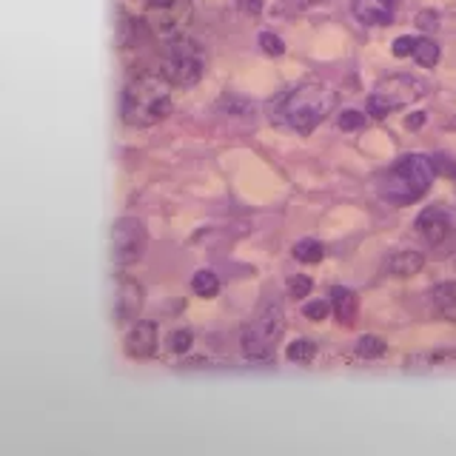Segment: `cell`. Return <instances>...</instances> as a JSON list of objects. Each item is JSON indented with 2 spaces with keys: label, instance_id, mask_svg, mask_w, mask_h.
I'll return each mask as SVG.
<instances>
[{
  "label": "cell",
  "instance_id": "1",
  "mask_svg": "<svg viewBox=\"0 0 456 456\" xmlns=\"http://www.w3.org/2000/svg\"><path fill=\"white\" fill-rule=\"evenodd\" d=\"M120 114L123 123L134 128H146L160 123L171 114V83L168 77L154 69H142L126 83L120 97Z\"/></svg>",
  "mask_w": 456,
  "mask_h": 456
},
{
  "label": "cell",
  "instance_id": "2",
  "mask_svg": "<svg viewBox=\"0 0 456 456\" xmlns=\"http://www.w3.org/2000/svg\"><path fill=\"white\" fill-rule=\"evenodd\" d=\"M434 177H436V171H434L431 157L405 154L379 177L377 189H379V197L388 200L391 206H411L428 194Z\"/></svg>",
  "mask_w": 456,
  "mask_h": 456
},
{
  "label": "cell",
  "instance_id": "3",
  "mask_svg": "<svg viewBox=\"0 0 456 456\" xmlns=\"http://www.w3.org/2000/svg\"><path fill=\"white\" fill-rule=\"evenodd\" d=\"M337 106V94L322 83H303L280 100V114L294 132L311 134Z\"/></svg>",
  "mask_w": 456,
  "mask_h": 456
},
{
  "label": "cell",
  "instance_id": "4",
  "mask_svg": "<svg viewBox=\"0 0 456 456\" xmlns=\"http://www.w3.org/2000/svg\"><path fill=\"white\" fill-rule=\"evenodd\" d=\"M285 328V314L280 303H268L260 317H256L251 325L242 328L240 334V348L242 354L254 362H271L274 360V346Z\"/></svg>",
  "mask_w": 456,
  "mask_h": 456
},
{
  "label": "cell",
  "instance_id": "5",
  "mask_svg": "<svg viewBox=\"0 0 456 456\" xmlns=\"http://www.w3.org/2000/svg\"><path fill=\"white\" fill-rule=\"evenodd\" d=\"M428 94V83L413 75H391L377 83V89L368 94V114L370 118H388L396 109H405Z\"/></svg>",
  "mask_w": 456,
  "mask_h": 456
},
{
  "label": "cell",
  "instance_id": "6",
  "mask_svg": "<svg viewBox=\"0 0 456 456\" xmlns=\"http://www.w3.org/2000/svg\"><path fill=\"white\" fill-rule=\"evenodd\" d=\"M203 71H206V52L197 40L185 35L177 40H168V49L163 57V75L168 77L171 86L189 89V86L200 83Z\"/></svg>",
  "mask_w": 456,
  "mask_h": 456
},
{
  "label": "cell",
  "instance_id": "7",
  "mask_svg": "<svg viewBox=\"0 0 456 456\" xmlns=\"http://www.w3.org/2000/svg\"><path fill=\"white\" fill-rule=\"evenodd\" d=\"M146 28L163 40H177L185 35L191 23V4L189 0H149L146 9Z\"/></svg>",
  "mask_w": 456,
  "mask_h": 456
},
{
  "label": "cell",
  "instance_id": "8",
  "mask_svg": "<svg viewBox=\"0 0 456 456\" xmlns=\"http://www.w3.org/2000/svg\"><path fill=\"white\" fill-rule=\"evenodd\" d=\"M142 251H146V228L134 217H120L111 225V260L118 265H132Z\"/></svg>",
  "mask_w": 456,
  "mask_h": 456
},
{
  "label": "cell",
  "instance_id": "9",
  "mask_svg": "<svg viewBox=\"0 0 456 456\" xmlns=\"http://www.w3.org/2000/svg\"><path fill=\"white\" fill-rule=\"evenodd\" d=\"M413 228H417V234L428 242V246H442L451 234H453V217H451V211L448 208H442V206H431V208H425L417 223H413Z\"/></svg>",
  "mask_w": 456,
  "mask_h": 456
},
{
  "label": "cell",
  "instance_id": "10",
  "mask_svg": "<svg viewBox=\"0 0 456 456\" xmlns=\"http://www.w3.org/2000/svg\"><path fill=\"white\" fill-rule=\"evenodd\" d=\"M140 308H142V289L140 282L120 277L118 282V297H114V320L120 325L132 322L140 317Z\"/></svg>",
  "mask_w": 456,
  "mask_h": 456
},
{
  "label": "cell",
  "instance_id": "11",
  "mask_svg": "<svg viewBox=\"0 0 456 456\" xmlns=\"http://www.w3.org/2000/svg\"><path fill=\"white\" fill-rule=\"evenodd\" d=\"M354 18L365 26H388L394 20L396 0H354Z\"/></svg>",
  "mask_w": 456,
  "mask_h": 456
},
{
  "label": "cell",
  "instance_id": "12",
  "mask_svg": "<svg viewBox=\"0 0 456 456\" xmlns=\"http://www.w3.org/2000/svg\"><path fill=\"white\" fill-rule=\"evenodd\" d=\"M126 351L128 356H137V360H146L157 351V325L151 320L137 322L126 337Z\"/></svg>",
  "mask_w": 456,
  "mask_h": 456
},
{
  "label": "cell",
  "instance_id": "13",
  "mask_svg": "<svg viewBox=\"0 0 456 456\" xmlns=\"http://www.w3.org/2000/svg\"><path fill=\"white\" fill-rule=\"evenodd\" d=\"M422 265H425V256L419 251H411V248L394 251V254L385 256V271L394 277H411V274H417Z\"/></svg>",
  "mask_w": 456,
  "mask_h": 456
},
{
  "label": "cell",
  "instance_id": "14",
  "mask_svg": "<svg viewBox=\"0 0 456 456\" xmlns=\"http://www.w3.org/2000/svg\"><path fill=\"white\" fill-rule=\"evenodd\" d=\"M331 308L337 314L339 325H354L356 311H360V299H356V294L351 289L337 285V289H331Z\"/></svg>",
  "mask_w": 456,
  "mask_h": 456
},
{
  "label": "cell",
  "instance_id": "15",
  "mask_svg": "<svg viewBox=\"0 0 456 456\" xmlns=\"http://www.w3.org/2000/svg\"><path fill=\"white\" fill-rule=\"evenodd\" d=\"M431 299H434V308L442 314V317L456 322V282H439L431 291Z\"/></svg>",
  "mask_w": 456,
  "mask_h": 456
},
{
  "label": "cell",
  "instance_id": "16",
  "mask_svg": "<svg viewBox=\"0 0 456 456\" xmlns=\"http://www.w3.org/2000/svg\"><path fill=\"white\" fill-rule=\"evenodd\" d=\"M191 289H194V294L197 297H214L220 291V280H217V274L214 271H197V274L191 277Z\"/></svg>",
  "mask_w": 456,
  "mask_h": 456
},
{
  "label": "cell",
  "instance_id": "17",
  "mask_svg": "<svg viewBox=\"0 0 456 456\" xmlns=\"http://www.w3.org/2000/svg\"><path fill=\"white\" fill-rule=\"evenodd\" d=\"M294 256L299 263H320L325 256V248H322V242H317V240H299L294 246Z\"/></svg>",
  "mask_w": 456,
  "mask_h": 456
},
{
  "label": "cell",
  "instance_id": "18",
  "mask_svg": "<svg viewBox=\"0 0 456 456\" xmlns=\"http://www.w3.org/2000/svg\"><path fill=\"white\" fill-rule=\"evenodd\" d=\"M413 57H417V63L425 66V69H431L439 63V46L434 40H428V37H417V49H413Z\"/></svg>",
  "mask_w": 456,
  "mask_h": 456
},
{
  "label": "cell",
  "instance_id": "19",
  "mask_svg": "<svg viewBox=\"0 0 456 456\" xmlns=\"http://www.w3.org/2000/svg\"><path fill=\"white\" fill-rule=\"evenodd\" d=\"M289 360L291 362H297V365H308L311 360H314V354H317V346H314L311 339H297V342H291L289 346Z\"/></svg>",
  "mask_w": 456,
  "mask_h": 456
},
{
  "label": "cell",
  "instance_id": "20",
  "mask_svg": "<svg viewBox=\"0 0 456 456\" xmlns=\"http://www.w3.org/2000/svg\"><path fill=\"white\" fill-rule=\"evenodd\" d=\"M356 354L365 356V360H377V356L385 354V342L374 334H368V337H360V342H356Z\"/></svg>",
  "mask_w": 456,
  "mask_h": 456
},
{
  "label": "cell",
  "instance_id": "21",
  "mask_svg": "<svg viewBox=\"0 0 456 456\" xmlns=\"http://www.w3.org/2000/svg\"><path fill=\"white\" fill-rule=\"evenodd\" d=\"M191 342H194V334L189 331V328H180V331L171 334V351L175 354H185L191 348Z\"/></svg>",
  "mask_w": 456,
  "mask_h": 456
},
{
  "label": "cell",
  "instance_id": "22",
  "mask_svg": "<svg viewBox=\"0 0 456 456\" xmlns=\"http://www.w3.org/2000/svg\"><path fill=\"white\" fill-rule=\"evenodd\" d=\"M260 46H263L265 54H274V57H280L285 52V43L277 35H271V32H263L260 35Z\"/></svg>",
  "mask_w": 456,
  "mask_h": 456
},
{
  "label": "cell",
  "instance_id": "23",
  "mask_svg": "<svg viewBox=\"0 0 456 456\" xmlns=\"http://www.w3.org/2000/svg\"><path fill=\"white\" fill-rule=\"evenodd\" d=\"M431 163H434V171H436V175H445V177H453V180H456V163L451 160V157H445V154H434V157H431Z\"/></svg>",
  "mask_w": 456,
  "mask_h": 456
},
{
  "label": "cell",
  "instance_id": "24",
  "mask_svg": "<svg viewBox=\"0 0 456 456\" xmlns=\"http://www.w3.org/2000/svg\"><path fill=\"white\" fill-rule=\"evenodd\" d=\"M289 291H291V297H297V299L308 297V294H311V280H308L305 274L291 277V280H289Z\"/></svg>",
  "mask_w": 456,
  "mask_h": 456
},
{
  "label": "cell",
  "instance_id": "25",
  "mask_svg": "<svg viewBox=\"0 0 456 456\" xmlns=\"http://www.w3.org/2000/svg\"><path fill=\"white\" fill-rule=\"evenodd\" d=\"M328 311H334L331 303H325V299H314V303L305 305V317H308V320H325V317H328Z\"/></svg>",
  "mask_w": 456,
  "mask_h": 456
},
{
  "label": "cell",
  "instance_id": "26",
  "mask_svg": "<svg viewBox=\"0 0 456 456\" xmlns=\"http://www.w3.org/2000/svg\"><path fill=\"white\" fill-rule=\"evenodd\" d=\"M362 123H365V114L354 111V109H348V111H342V114H339V128H346V132H351V128H360Z\"/></svg>",
  "mask_w": 456,
  "mask_h": 456
},
{
  "label": "cell",
  "instance_id": "27",
  "mask_svg": "<svg viewBox=\"0 0 456 456\" xmlns=\"http://www.w3.org/2000/svg\"><path fill=\"white\" fill-rule=\"evenodd\" d=\"M413 49H417V37L405 35V37H396L394 40V54L396 57H408V54H413Z\"/></svg>",
  "mask_w": 456,
  "mask_h": 456
},
{
  "label": "cell",
  "instance_id": "28",
  "mask_svg": "<svg viewBox=\"0 0 456 456\" xmlns=\"http://www.w3.org/2000/svg\"><path fill=\"white\" fill-rule=\"evenodd\" d=\"M240 9L246 12V14H260L263 0H240Z\"/></svg>",
  "mask_w": 456,
  "mask_h": 456
},
{
  "label": "cell",
  "instance_id": "29",
  "mask_svg": "<svg viewBox=\"0 0 456 456\" xmlns=\"http://www.w3.org/2000/svg\"><path fill=\"white\" fill-rule=\"evenodd\" d=\"M417 23H419L422 28H436V14H434V12H422L419 18H417Z\"/></svg>",
  "mask_w": 456,
  "mask_h": 456
},
{
  "label": "cell",
  "instance_id": "30",
  "mask_svg": "<svg viewBox=\"0 0 456 456\" xmlns=\"http://www.w3.org/2000/svg\"><path fill=\"white\" fill-rule=\"evenodd\" d=\"M425 123V114H413V118H408V128H419Z\"/></svg>",
  "mask_w": 456,
  "mask_h": 456
}]
</instances>
